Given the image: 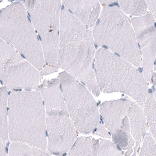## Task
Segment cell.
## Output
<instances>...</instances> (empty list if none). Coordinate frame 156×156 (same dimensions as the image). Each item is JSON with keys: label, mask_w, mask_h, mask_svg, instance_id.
Here are the masks:
<instances>
[{"label": "cell", "mask_w": 156, "mask_h": 156, "mask_svg": "<svg viewBox=\"0 0 156 156\" xmlns=\"http://www.w3.org/2000/svg\"><path fill=\"white\" fill-rule=\"evenodd\" d=\"M93 30L62 5L58 66L81 83L96 97L100 94L94 69Z\"/></svg>", "instance_id": "obj_1"}, {"label": "cell", "mask_w": 156, "mask_h": 156, "mask_svg": "<svg viewBox=\"0 0 156 156\" xmlns=\"http://www.w3.org/2000/svg\"><path fill=\"white\" fill-rule=\"evenodd\" d=\"M8 129L12 141L27 143L45 150L47 147L46 117L41 94L37 90H10Z\"/></svg>", "instance_id": "obj_2"}, {"label": "cell", "mask_w": 156, "mask_h": 156, "mask_svg": "<svg viewBox=\"0 0 156 156\" xmlns=\"http://www.w3.org/2000/svg\"><path fill=\"white\" fill-rule=\"evenodd\" d=\"M94 69L100 91L129 96L141 107L149 91L142 71L112 51L100 48L94 56Z\"/></svg>", "instance_id": "obj_3"}, {"label": "cell", "mask_w": 156, "mask_h": 156, "mask_svg": "<svg viewBox=\"0 0 156 156\" xmlns=\"http://www.w3.org/2000/svg\"><path fill=\"white\" fill-rule=\"evenodd\" d=\"M113 4L104 6L100 12L93 27L94 41L139 68L141 66V53L131 22L119 7Z\"/></svg>", "instance_id": "obj_4"}, {"label": "cell", "mask_w": 156, "mask_h": 156, "mask_svg": "<svg viewBox=\"0 0 156 156\" xmlns=\"http://www.w3.org/2000/svg\"><path fill=\"white\" fill-rule=\"evenodd\" d=\"M0 37L39 70L45 66L41 42L23 3L12 2L1 10Z\"/></svg>", "instance_id": "obj_5"}, {"label": "cell", "mask_w": 156, "mask_h": 156, "mask_svg": "<svg viewBox=\"0 0 156 156\" xmlns=\"http://www.w3.org/2000/svg\"><path fill=\"white\" fill-rule=\"evenodd\" d=\"M69 117L78 132L94 133L101 122L99 108L91 92L69 73L58 76Z\"/></svg>", "instance_id": "obj_6"}, {"label": "cell", "mask_w": 156, "mask_h": 156, "mask_svg": "<svg viewBox=\"0 0 156 156\" xmlns=\"http://www.w3.org/2000/svg\"><path fill=\"white\" fill-rule=\"evenodd\" d=\"M23 3L40 38L46 65L58 66L62 1H25Z\"/></svg>", "instance_id": "obj_7"}, {"label": "cell", "mask_w": 156, "mask_h": 156, "mask_svg": "<svg viewBox=\"0 0 156 156\" xmlns=\"http://www.w3.org/2000/svg\"><path fill=\"white\" fill-rule=\"evenodd\" d=\"M0 77L8 90H37L41 81L40 70L12 46L1 39Z\"/></svg>", "instance_id": "obj_8"}, {"label": "cell", "mask_w": 156, "mask_h": 156, "mask_svg": "<svg viewBox=\"0 0 156 156\" xmlns=\"http://www.w3.org/2000/svg\"><path fill=\"white\" fill-rule=\"evenodd\" d=\"M44 105L48 151L57 156L66 155L77 139L78 131L71 120L65 100Z\"/></svg>", "instance_id": "obj_9"}, {"label": "cell", "mask_w": 156, "mask_h": 156, "mask_svg": "<svg viewBox=\"0 0 156 156\" xmlns=\"http://www.w3.org/2000/svg\"><path fill=\"white\" fill-rule=\"evenodd\" d=\"M132 100L127 97L99 104L101 121L112 142L124 154L132 156L135 145L131 131L128 111Z\"/></svg>", "instance_id": "obj_10"}, {"label": "cell", "mask_w": 156, "mask_h": 156, "mask_svg": "<svg viewBox=\"0 0 156 156\" xmlns=\"http://www.w3.org/2000/svg\"><path fill=\"white\" fill-rule=\"evenodd\" d=\"M130 21L141 53L143 73L146 80L149 82L153 74L156 58L155 19L147 12L144 16L132 17Z\"/></svg>", "instance_id": "obj_11"}, {"label": "cell", "mask_w": 156, "mask_h": 156, "mask_svg": "<svg viewBox=\"0 0 156 156\" xmlns=\"http://www.w3.org/2000/svg\"><path fill=\"white\" fill-rule=\"evenodd\" d=\"M62 5L88 27H94L100 14L98 1H62Z\"/></svg>", "instance_id": "obj_12"}, {"label": "cell", "mask_w": 156, "mask_h": 156, "mask_svg": "<svg viewBox=\"0 0 156 156\" xmlns=\"http://www.w3.org/2000/svg\"><path fill=\"white\" fill-rule=\"evenodd\" d=\"M132 136L135 145L132 156L139 154L143 141L149 128L142 107L136 101L132 100L128 111Z\"/></svg>", "instance_id": "obj_13"}, {"label": "cell", "mask_w": 156, "mask_h": 156, "mask_svg": "<svg viewBox=\"0 0 156 156\" xmlns=\"http://www.w3.org/2000/svg\"><path fill=\"white\" fill-rule=\"evenodd\" d=\"M98 140L91 136L78 138L66 156H98Z\"/></svg>", "instance_id": "obj_14"}, {"label": "cell", "mask_w": 156, "mask_h": 156, "mask_svg": "<svg viewBox=\"0 0 156 156\" xmlns=\"http://www.w3.org/2000/svg\"><path fill=\"white\" fill-rule=\"evenodd\" d=\"M8 156H50L45 150L19 141L10 143Z\"/></svg>", "instance_id": "obj_15"}, {"label": "cell", "mask_w": 156, "mask_h": 156, "mask_svg": "<svg viewBox=\"0 0 156 156\" xmlns=\"http://www.w3.org/2000/svg\"><path fill=\"white\" fill-rule=\"evenodd\" d=\"M8 89L5 86L1 88V104H0V122H1V140L5 142L9 138L8 129Z\"/></svg>", "instance_id": "obj_16"}, {"label": "cell", "mask_w": 156, "mask_h": 156, "mask_svg": "<svg viewBox=\"0 0 156 156\" xmlns=\"http://www.w3.org/2000/svg\"><path fill=\"white\" fill-rule=\"evenodd\" d=\"M119 5L121 9L131 17H140L147 12L146 1H119Z\"/></svg>", "instance_id": "obj_17"}, {"label": "cell", "mask_w": 156, "mask_h": 156, "mask_svg": "<svg viewBox=\"0 0 156 156\" xmlns=\"http://www.w3.org/2000/svg\"><path fill=\"white\" fill-rule=\"evenodd\" d=\"M98 156H125L112 142L101 139L98 140Z\"/></svg>", "instance_id": "obj_18"}, {"label": "cell", "mask_w": 156, "mask_h": 156, "mask_svg": "<svg viewBox=\"0 0 156 156\" xmlns=\"http://www.w3.org/2000/svg\"><path fill=\"white\" fill-rule=\"evenodd\" d=\"M142 107L148 126L156 123V100L151 90H149L148 95Z\"/></svg>", "instance_id": "obj_19"}, {"label": "cell", "mask_w": 156, "mask_h": 156, "mask_svg": "<svg viewBox=\"0 0 156 156\" xmlns=\"http://www.w3.org/2000/svg\"><path fill=\"white\" fill-rule=\"evenodd\" d=\"M138 156H156V143L150 131L146 135Z\"/></svg>", "instance_id": "obj_20"}, {"label": "cell", "mask_w": 156, "mask_h": 156, "mask_svg": "<svg viewBox=\"0 0 156 156\" xmlns=\"http://www.w3.org/2000/svg\"><path fill=\"white\" fill-rule=\"evenodd\" d=\"M93 135L106 139H111V135L108 129L101 121Z\"/></svg>", "instance_id": "obj_21"}, {"label": "cell", "mask_w": 156, "mask_h": 156, "mask_svg": "<svg viewBox=\"0 0 156 156\" xmlns=\"http://www.w3.org/2000/svg\"><path fill=\"white\" fill-rule=\"evenodd\" d=\"M58 67L57 66H51L45 65L44 68L40 71L41 76H47L50 74L58 72Z\"/></svg>", "instance_id": "obj_22"}, {"label": "cell", "mask_w": 156, "mask_h": 156, "mask_svg": "<svg viewBox=\"0 0 156 156\" xmlns=\"http://www.w3.org/2000/svg\"><path fill=\"white\" fill-rule=\"evenodd\" d=\"M149 12L156 20V1H147Z\"/></svg>", "instance_id": "obj_23"}, {"label": "cell", "mask_w": 156, "mask_h": 156, "mask_svg": "<svg viewBox=\"0 0 156 156\" xmlns=\"http://www.w3.org/2000/svg\"><path fill=\"white\" fill-rule=\"evenodd\" d=\"M0 149H1L0 156H8V151L5 145V142L1 140Z\"/></svg>", "instance_id": "obj_24"}, {"label": "cell", "mask_w": 156, "mask_h": 156, "mask_svg": "<svg viewBox=\"0 0 156 156\" xmlns=\"http://www.w3.org/2000/svg\"><path fill=\"white\" fill-rule=\"evenodd\" d=\"M149 130L151 133L156 143V123L149 125Z\"/></svg>", "instance_id": "obj_25"}, {"label": "cell", "mask_w": 156, "mask_h": 156, "mask_svg": "<svg viewBox=\"0 0 156 156\" xmlns=\"http://www.w3.org/2000/svg\"><path fill=\"white\" fill-rule=\"evenodd\" d=\"M117 1H99V2L100 4L105 6L106 5H112L116 2Z\"/></svg>", "instance_id": "obj_26"}, {"label": "cell", "mask_w": 156, "mask_h": 156, "mask_svg": "<svg viewBox=\"0 0 156 156\" xmlns=\"http://www.w3.org/2000/svg\"><path fill=\"white\" fill-rule=\"evenodd\" d=\"M150 81L152 83L153 86L156 87V72L153 74Z\"/></svg>", "instance_id": "obj_27"}, {"label": "cell", "mask_w": 156, "mask_h": 156, "mask_svg": "<svg viewBox=\"0 0 156 156\" xmlns=\"http://www.w3.org/2000/svg\"><path fill=\"white\" fill-rule=\"evenodd\" d=\"M152 91L153 93V94L154 96V98H155L156 100V86H152Z\"/></svg>", "instance_id": "obj_28"}, {"label": "cell", "mask_w": 156, "mask_h": 156, "mask_svg": "<svg viewBox=\"0 0 156 156\" xmlns=\"http://www.w3.org/2000/svg\"><path fill=\"white\" fill-rule=\"evenodd\" d=\"M154 70L156 71V55L155 63H154Z\"/></svg>", "instance_id": "obj_29"}]
</instances>
